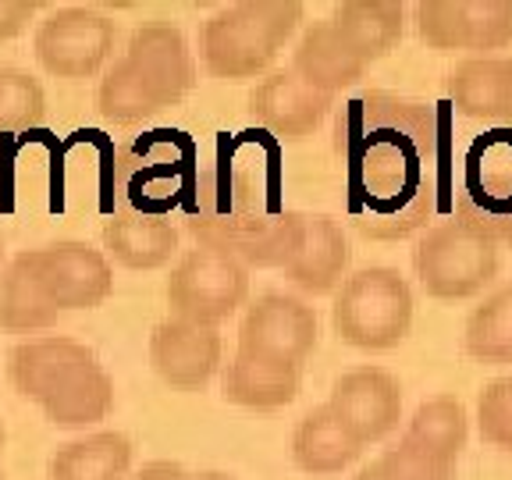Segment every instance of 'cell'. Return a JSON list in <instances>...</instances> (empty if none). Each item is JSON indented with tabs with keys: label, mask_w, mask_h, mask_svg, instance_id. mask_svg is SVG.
Returning <instances> with one entry per match:
<instances>
[{
	"label": "cell",
	"mask_w": 512,
	"mask_h": 480,
	"mask_svg": "<svg viewBox=\"0 0 512 480\" xmlns=\"http://www.w3.org/2000/svg\"><path fill=\"white\" fill-rule=\"evenodd\" d=\"M448 100L424 104L370 89L335 118L345 210L363 239L402 242L452 214L456 146Z\"/></svg>",
	"instance_id": "obj_1"
},
{
	"label": "cell",
	"mask_w": 512,
	"mask_h": 480,
	"mask_svg": "<svg viewBox=\"0 0 512 480\" xmlns=\"http://www.w3.org/2000/svg\"><path fill=\"white\" fill-rule=\"evenodd\" d=\"M128 68L139 75L160 111L182 104L196 86V61L185 43L182 29L171 22H146L128 36L125 47Z\"/></svg>",
	"instance_id": "obj_13"
},
{
	"label": "cell",
	"mask_w": 512,
	"mask_h": 480,
	"mask_svg": "<svg viewBox=\"0 0 512 480\" xmlns=\"http://www.w3.org/2000/svg\"><path fill=\"white\" fill-rule=\"evenodd\" d=\"M32 267L47 299L57 310H93L114 292V271L107 256L89 242L61 239L32 249Z\"/></svg>",
	"instance_id": "obj_11"
},
{
	"label": "cell",
	"mask_w": 512,
	"mask_h": 480,
	"mask_svg": "<svg viewBox=\"0 0 512 480\" xmlns=\"http://www.w3.org/2000/svg\"><path fill=\"white\" fill-rule=\"evenodd\" d=\"M331 104H335V96L313 89L292 68L271 72L249 93V114L278 143H299V139L313 136L320 121L328 118Z\"/></svg>",
	"instance_id": "obj_16"
},
{
	"label": "cell",
	"mask_w": 512,
	"mask_h": 480,
	"mask_svg": "<svg viewBox=\"0 0 512 480\" xmlns=\"http://www.w3.org/2000/svg\"><path fill=\"white\" fill-rule=\"evenodd\" d=\"M509 96V61L502 57H470L448 75V107L463 118L502 121Z\"/></svg>",
	"instance_id": "obj_25"
},
{
	"label": "cell",
	"mask_w": 512,
	"mask_h": 480,
	"mask_svg": "<svg viewBox=\"0 0 512 480\" xmlns=\"http://www.w3.org/2000/svg\"><path fill=\"white\" fill-rule=\"evenodd\" d=\"M331 324L352 349H395L413 328V288L395 267H363L335 292Z\"/></svg>",
	"instance_id": "obj_6"
},
{
	"label": "cell",
	"mask_w": 512,
	"mask_h": 480,
	"mask_svg": "<svg viewBox=\"0 0 512 480\" xmlns=\"http://www.w3.org/2000/svg\"><path fill=\"white\" fill-rule=\"evenodd\" d=\"M50 424L57 427H86L104 420L114 409V381L107 377V370L100 363H89L86 370L72 377L68 384H61L50 399L40 402Z\"/></svg>",
	"instance_id": "obj_27"
},
{
	"label": "cell",
	"mask_w": 512,
	"mask_h": 480,
	"mask_svg": "<svg viewBox=\"0 0 512 480\" xmlns=\"http://www.w3.org/2000/svg\"><path fill=\"white\" fill-rule=\"evenodd\" d=\"M498 246L463 221H445L427 228L413 249V271L427 296L456 303L470 299L498 278Z\"/></svg>",
	"instance_id": "obj_7"
},
{
	"label": "cell",
	"mask_w": 512,
	"mask_h": 480,
	"mask_svg": "<svg viewBox=\"0 0 512 480\" xmlns=\"http://www.w3.org/2000/svg\"><path fill=\"white\" fill-rule=\"evenodd\" d=\"M352 480H384V477H381V470H377V463H370V466H363Z\"/></svg>",
	"instance_id": "obj_37"
},
{
	"label": "cell",
	"mask_w": 512,
	"mask_h": 480,
	"mask_svg": "<svg viewBox=\"0 0 512 480\" xmlns=\"http://www.w3.org/2000/svg\"><path fill=\"white\" fill-rule=\"evenodd\" d=\"M57 317H61V310L50 303L40 278H36L32 249L18 253L0 278V331H11V335L47 331L57 324Z\"/></svg>",
	"instance_id": "obj_24"
},
{
	"label": "cell",
	"mask_w": 512,
	"mask_h": 480,
	"mask_svg": "<svg viewBox=\"0 0 512 480\" xmlns=\"http://www.w3.org/2000/svg\"><path fill=\"white\" fill-rule=\"evenodd\" d=\"M40 4L36 0H0V40H15L29 29Z\"/></svg>",
	"instance_id": "obj_34"
},
{
	"label": "cell",
	"mask_w": 512,
	"mask_h": 480,
	"mask_svg": "<svg viewBox=\"0 0 512 480\" xmlns=\"http://www.w3.org/2000/svg\"><path fill=\"white\" fill-rule=\"evenodd\" d=\"M118 43V25L93 8H61L36 29V57L57 79H89L104 68Z\"/></svg>",
	"instance_id": "obj_9"
},
{
	"label": "cell",
	"mask_w": 512,
	"mask_h": 480,
	"mask_svg": "<svg viewBox=\"0 0 512 480\" xmlns=\"http://www.w3.org/2000/svg\"><path fill=\"white\" fill-rule=\"evenodd\" d=\"M345 271H349V239L342 224L328 214H303V239L285 264V278L310 296H328L342 285Z\"/></svg>",
	"instance_id": "obj_18"
},
{
	"label": "cell",
	"mask_w": 512,
	"mask_h": 480,
	"mask_svg": "<svg viewBox=\"0 0 512 480\" xmlns=\"http://www.w3.org/2000/svg\"><path fill=\"white\" fill-rule=\"evenodd\" d=\"M303 22L296 0H242L207 18L200 32V54L214 79L242 82L267 72L292 32Z\"/></svg>",
	"instance_id": "obj_4"
},
{
	"label": "cell",
	"mask_w": 512,
	"mask_h": 480,
	"mask_svg": "<svg viewBox=\"0 0 512 480\" xmlns=\"http://www.w3.org/2000/svg\"><path fill=\"white\" fill-rule=\"evenodd\" d=\"M377 470H381L384 480H456V463L413 445L409 438L384 448L381 459H377Z\"/></svg>",
	"instance_id": "obj_32"
},
{
	"label": "cell",
	"mask_w": 512,
	"mask_h": 480,
	"mask_svg": "<svg viewBox=\"0 0 512 480\" xmlns=\"http://www.w3.org/2000/svg\"><path fill=\"white\" fill-rule=\"evenodd\" d=\"M331 25L342 32V40L356 50L363 64L377 61V57L392 54L395 43L402 40L406 29V8L402 4H384V0H345L338 4Z\"/></svg>",
	"instance_id": "obj_23"
},
{
	"label": "cell",
	"mask_w": 512,
	"mask_h": 480,
	"mask_svg": "<svg viewBox=\"0 0 512 480\" xmlns=\"http://www.w3.org/2000/svg\"><path fill=\"white\" fill-rule=\"evenodd\" d=\"M416 32L431 50H505L512 43V0H420Z\"/></svg>",
	"instance_id": "obj_10"
},
{
	"label": "cell",
	"mask_w": 512,
	"mask_h": 480,
	"mask_svg": "<svg viewBox=\"0 0 512 480\" xmlns=\"http://www.w3.org/2000/svg\"><path fill=\"white\" fill-rule=\"evenodd\" d=\"M96 107L111 125H143L146 118L160 114L157 100L150 96V89L139 82V75L128 68V61H114L107 68V75L100 79L96 89Z\"/></svg>",
	"instance_id": "obj_30"
},
{
	"label": "cell",
	"mask_w": 512,
	"mask_h": 480,
	"mask_svg": "<svg viewBox=\"0 0 512 480\" xmlns=\"http://www.w3.org/2000/svg\"><path fill=\"white\" fill-rule=\"evenodd\" d=\"M150 363L164 384L178 392H200L221 367V335L192 320H160L150 335Z\"/></svg>",
	"instance_id": "obj_15"
},
{
	"label": "cell",
	"mask_w": 512,
	"mask_h": 480,
	"mask_svg": "<svg viewBox=\"0 0 512 480\" xmlns=\"http://www.w3.org/2000/svg\"><path fill=\"white\" fill-rule=\"evenodd\" d=\"M132 480H189V473L178 463H171V459H153V463H146Z\"/></svg>",
	"instance_id": "obj_35"
},
{
	"label": "cell",
	"mask_w": 512,
	"mask_h": 480,
	"mask_svg": "<svg viewBox=\"0 0 512 480\" xmlns=\"http://www.w3.org/2000/svg\"><path fill=\"white\" fill-rule=\"evenodd\" d=\"M0 445H4V431H0Z\"/></svg>",
	"instance_id": "obj_40"
},
{
	"label": "cell",
	"mask_w": 512,
	"mask_h": 480,
	"mask_svg": "<svg viewBox=\"0 0 512 480\" xmlns=\"http://www.w3.org/2000/svg\"><path fill=\"white\" fill-rule=\"evenodd\" d=\"M89 363H96V356L75 338H32L8 352V377L18 395L43 402Z\"/></svg>",
	"instance_id": "obj_17"
},
{
	"label": "cell",
	"mask_w": 512,
	"mask_h": 480,
	"mask_svg": "<svg viewBox=\"0 0 512 480\" xmlns=\"http://www.w3.org/2000/svg\"><path fill=\"white\" fill-rule=\"evenodd\" d=\"M0 480H4V477H0Z\"/></svg>",
	"instance_id": "obj_41"
},
{
	"label": "cell",
	"mask_w": 512,
	"mask_h": 480,
	"mask_svg": "<svg viewBox=\"0 0 512 480\" xmlns=\"http://www.w3.org/2000/svg\"><path fill=\"white\" fill-rule=\"evenodd\" d=\"M477 424L480 438L488 441V445L512 452V377H498V381H491L480 392Z\"/></svg>",
	"instance_id": "obj_33"
},
{
	"label": "cell",
	"mask_w": 512,
	"mask_h": 480,
	"mask_svg": "<svg viewBox=\"0 0 512 480\" xmlns=\"http://www.w3.org/2000/svg\"><path fill=\"white\" fill-rule=\"evenodd\" d=\"M505 128H512V61H509V96H505Z\"/></svg>",
	"instance_id": "obj_36"
},
{
	"label": "cell",
	"mask_w": 512,
	"mask_h": 480,
	"mask_svg": "<svg viewBox=\"0 0 512 480\" xmlns=\"http://www.w3.org/2000/svg\"><path fill=\"white\" fill-rule=\"evenodd\" d=\"M132 452L136 448L121 431H96L57 448L50 456V480H125Z\"/></svg>",
	"instance_id": "obj_26"
},
{
	"label": "cell",
	"mask_w": 512,
	"mask_h": 480,
	"mask_svg": "<svg viewBox=\"0 0 512 480\" xmlns=\"http://www.w3.org/2000/svg\"><path fill=\"white\" fill-rule=\"evenodd\" d=\"M47 121V93L22 68H0V139L40 128Z\"/></svg>",
	"instance_id": "obj_31"
},
{
	"label": "cell",
	"mask_w": 512,
	"mask_h": 480,
	"mask_svg": "<svg viewBox=\"0 0 512 480\" xmlns=\"http://www.w3.org/2000/svg\"><path fill=\"white\" fill-rule=\"evenodd\" d=\"M452 214L495 246H512V128L495 125L470 139L452 185Z\"/></svg>",
	"instance_id": "obj_5"
},
{
	"label": "cell",
	"mask_w": 512,
	"mask_h": 480,
	"mask_svg": "<svg viewBox=\"0 0 512 480\" xmlns=\"http://www.w3.org/2000/svg\"><path fill=\"white\" fill-rule=\"evenodd\" d=\"M328 406L360 445H374L399 427L402 388L388 370L356 367L335 381Z\"/></svg>",
	"instance_id": "obj_14"
},
{
	"label": "cell",
	"mask_w": 512,
	"mask_h": 480,
	"mask_svg": "<svg viewBox=\"0 0 512 480\" xmlns=\"http://www.w3.org/2000/svg\"><path fill=\"white\" fill-rule=\"evenodd\" d=\"M363 445L349 434V427L331 413V406H317L303 416L292 434V459L310 477H335L360 459Z\"/></svg>",
	"instance_id": "obj_21"
},
{
	"label": "cell",
	"mask_w": 512,
	"mask_h": 480,
	"mask_svg": "<svg viewBox=\"0 0 512 480\" xmlns=\"http://www.w3.org/2000/svg\"><path fill=\"white\" fill-rule=\"evenodd\" d=\"M463 345L477 363H512V285L498 288L470 313Z\"/></svg>",
	"instance_id": "obj_29"
},
{
	"label": "cell",
	"mask_w": 512,
	"mask_h": 480,
	"mask_svg": "<svg viewBox=\"0 0 512 480\" xmlns=\"http://www.w3.org/2000/svg\"><path fill=\"white\" fill-rule=\"evenodd\" d=\"M0 278H4V242H0Z\"/></svg>",
	"instance_id": "obj_39"
},
{
	"label": "cell",
	"mask_w": 512,
	"mask_h": 480,
	"mask_svg": "<svg viewBox=\"0 0 512 480\" xmlns=\"http://www.w3.org/2000/svg\"><path fill=\"white\" fill-rule=\"evenodd\" d=\"M299 384H303V367L242 349L235 352L221 377L224 399L235 402V406L256 409V413L285 409L299 395Z\"/></svg>",
	"instance_id": "obj_19"
},
{
	"label": "cell",
	"mask_w": 512,
	"mask_h": 480,
	"mask_svg": "<svg viewBox=\"0 0 512 480\" xmlns=\"http://www.w3.org/2000/svg\"><path fill=\"white\" fill-rule=\"evenodd\" d=\"M200 175V146L178 128H153L114 153L107 171V210L125 217H164L189 210Z\"/></svg>",
	"instance_id": "obj_3"
},
{
	"label": "cell",
	"mask_w": 512,
	"mask_h": 480,
	"mask_svg": "<svg viewBox=\"0 0 512 480\" xmlns=\"http://www.w3.org/2000/svg\"><path fill=\"white\" fill-rule=\"evenodd\" d=\"M239 349L303 367L306 356L317 349V313L296 296L267 292L246 306L239 324Z\"/></svg>",
	"instance_id": "obj_12"
},
{
	"label": "cell",
	"mask_w": 512,
	"mask_h": 480,
	"mask_svg": "<svg viewBox=\"0 0 512 480\" xmlns=\"http://www.w3.org/2000/svg\"><path fill=\"white\" fill-rule=\"evenodd\" d=\"M104 249L128 271H157L178 253V232L164 217L111 214L104 224Z\"/></svg>",
	"instance_id": "obj_22"
},
{
	"label": "cell",
	"mask_w": 512,
	"mask_h": 480,
	"mask_svg": "<svg viewBox=\"0 0 512 480\" xmlns=\"http://www.w3.org/2000/svg\"><path fill=\"white\" fill-rule=\"evenodd\" d=\"M189 480H232L228 473H200V477H189Z\"/></svg>",
	"instance_id": "obj_38"
},
{
	"label": "cell",
	"mask_w": 512,
	"mask_h": 480,
	"mask_svg": "<svg viewBox=\"0 0 512 480\" xmlns=\"http://www.w3.org/2000/svg\"><path fill=\"white\" fill-rule=\"evenodd\" d=\"M292 72L303 82H310L313 89H320V93L335 96L352 82H360L367 64L342 40V32L331 25V18H324V22H313L299 36L296 50H292Z\"/></svg>",
	"instance_id": "obj_20"
},
{
	"label": "cell",
	"mask_w": 512,
	"mask_h": 480,
	"mask_svg": "<svg viewBox=\"0 0 512 480\" xmlns=\"http://www.w3.org/2000/svg\"><path fill=\"white\" fill-rule=\"evenodd\" d=\"M196 242L235 256L246 267H281L303 239V214L285 207L281 143L264 128L217 132L200 160L196 192L185 210Z\"/></svg>",
	"instance_id": "obj_2"
},
{
	"label": "cell",
	"mask_w": 512,
	"mask_h": 480,
	"mask_svg": "<svg viewBox=\"0 0 512 480\" xmlns=\"http://www.w3.org/2000/svg\"><path fill=\"white\" fill-rule=\"evenodd\" d=\"M466 434H470V420H466L463 402L452 399V395H438V399L424 402L406 427V438L413 445L427 448V452L448 459V463H459L466 448Z\"/></svg>",
	"instance_id": "obj_28"
},
{
	"label": "cell",
	"mask_w": 512,
	"mask_h": 480,
	"mask_svg": "<svg viewBox=\"0 0 512 480\" xmlns=\"http://www.w3.org/2000/svg\"><path fill=\"white\" fill-rule=\"evenodd\" d=\"M249 296V267L221 249L196 246L168 278V306L178 320L217 328Z\"/></svg>",
	"instance_id": "obj_8"
}]
</instances>
